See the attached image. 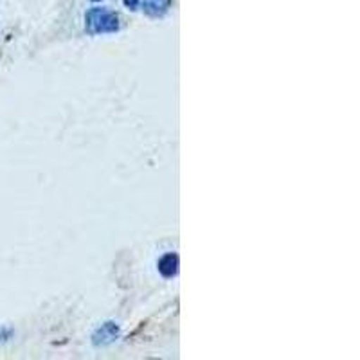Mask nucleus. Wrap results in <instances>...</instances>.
Instances as JSON below:
<instances>
[{
  "label": "nucleus",
  "instance_id": "2",
  "mask_svg": "<svg viewBox=\"0 0 360 360\" xmlns=\"http://www.w3.org/2000/svg\"><path fill=\"white\" fill-rule=\"evenodd\" d=\"M169 0H146V11L159 13L168 8Z\"/></svg>",
  "mask_w": 360,
  "mask_h": 360
},
{
  "label": "nucleus",
  "instance_id": "1",
  "mask_svg": "<svg viewBox=\"0 0 360 360\" xmlns=\"http://www.w3.org/2000/svg\"><path fill=\"white\" fill-rule=\"evenodd\" d=\"M89 24L92 31H112V29L117 27V18L112 17L110 13L96 9V11L90 13Z\"/></svg>",
  "mask_w": 360,
  "mask_h": 360
}]
</instances>
